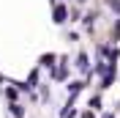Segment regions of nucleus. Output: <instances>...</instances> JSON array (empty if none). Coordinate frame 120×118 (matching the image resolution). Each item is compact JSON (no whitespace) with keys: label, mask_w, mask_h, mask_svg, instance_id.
Segmentation results:
<instances>
[{"label":"nucleus","mask_w":120,"mask_h":118,"mask_svg":"<svg viewBox=\"0 0 120 118\" xmlns=\"http://www.w3.org/2000/svg\"><path fill=\"white\" fill-rule=\"evenodd\" d=\"M66 17H68L66 6H55V22H57V25H63V22H66Z\"/></svg>","instance_id":"nucleus-1"},{"label":"nucleus","mask_w":120,"mask_h":118,"mask_svg":"<svg viewBox=\"0 0 120 118\" xmlns=\"http://www.w3.org/2000/svg\"><path fill=\"white\" fill-rule=\"evenodd\" d=\"M11 115H14V118H22V115H25V110L19 107V104H11Z\"/></svg>","instance_id":"nucleus-3"},{"label":"nucleus","mask_w":120,"mask_h":118,"mask_svg":"<svg viewBox=\"0 0 120 118\" xmlns=\"http://www.w3.org/2000/svg\"><path fill=\"white\" fill-rule=\"evenodd\" d=\"M106 3H109V6H112L115 11H117V14H120V0H106Z\"/></svg>","instance_id":"nucleus-4"},{"label":"nucleus","mask_w":120,"mask_h":118,"mask_svg":"<svg viewBox=\"0 0 120 118\" xmlns=\"http://www.w3.org/2000/svg\"><path fill=\"white\" fill-rule=\"evenodd\" d=\"M85 118H93V113H85Z\"/></svg>","instance_id":"nucleus-5"},{"label":"nucleus","mask_w":120,"mask_h":118,"mask_svg":"<svg viewBox=\"0 0 120 118\" xmlns=\"http://www.w3.org/2000/svg\"><path fill=\"white\" fill-rule=\"evenodd\" d=\"M76 69H82V72H87V55H85V52H79V55H76Z\"/></svg>","instance_id":"nucleus-2"},{"label":"nucleus","mask_w":120,"mask_h":118,"mask_svg":"<svg viewBox=\"0 0 120 118\" xmlns=\"http://www.w3.org/2000/svg\"><path fill=\"white\" fill-rule=\"evenodd\" d=\"M104 118H112V115H104Z\"/></svg>","instance_id":"nucleus-6"}]
</instances>
